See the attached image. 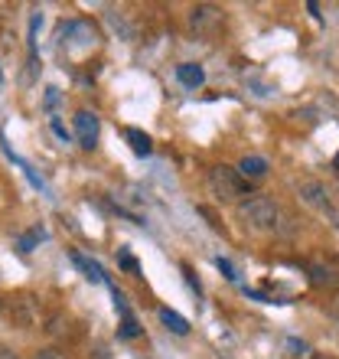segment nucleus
Listing matches in <instances>:
<instances>
[{"instance_id":"obj_1","label":"nucleus","mask_w":339,"mask_h":359,"mask_svg":"<svg viewBox=\"0 0 339 359\" xmlns=\"http://www.w3.org/2000/svg\"><path fill=\"white\" fill-rule=\"evenodd\" d=\"M235 212L248 229H258V232L274 229L277 219H281V209H277V203H274L271 196H245L235 206Z\"/></svg>"},{"instance_id":"obj_2","label":"nucleus","mask_w":339,"mask_h":359,"mask_svg":"<svg viewBox=\"0 0 339 359\" xmlns=\"http://www.w3.org/2000/svg\"><path fill=\"white\" fill-rule=\"evenodd\" d=\"M209 189H212V196H219L222 203H232V199L242 203L245 196H251V193H248L251 183L242 180V173H238L235 167H226V163H219V167L209 170Z\"/></svg>"},{"instance_id":"obj_3","label":"nucleus","mask_w":339,"mask_h":359,"mask_svg":"<svg viewBox=\"0 0 339 359\" xmlns=\"http://www.w3.org/2000/svg\"><path fill=\"white\" fill-rule=\"evenodd\" d=\"M222 20H226V13H222V7H216V4H196V7H189V13H186V23L196 36H216L219 27H222Z\"/></svg>"},{"instance_id":"obj_4","label":"nucleus","mask_w":339,"mask_h":359,"mask_svg":"<svg viewBox=\"0 0 339 359\" xmlns=\"http://www.w3.org/2000/svg\"><path fill=\"white\" fill-rule=\"evenodd\" d=\"M297 193H300V199L307 203V206L320 209V212H330V219L336 222V209H333L330 203V193H326V187L323 183H317V180H303V183H297Z\"/></svg>"},{"instance_id":"obj_5","label":"nucleus","mask_w":339,"mask_h":359,"mask_svg":"<svg viewBox=\"0 0 339 359\" xmlns=\"http://www.w3.org/2000/svg\"><path fill=\"white\" fill-rule=\"evenodd\" d=\"M98 128H102V121H98V114L95 111H78L76 114V137H78V144H82L85 151H95V147H98Z\"/></svg>"},{"instance_id":"obj_6","label":"nucleus","mask_w":339,"mask_h":359,"mask_svg":"<svg viewBox=\"0 0 339 359\" xmlns=\"http://www.w3.org/2000/svg\"><path fill=\"white\" fill-rule=\"evenodd\" d=\"M69 33H76V43H69V49H92L98 46V29L88 23V20H76V23H69Z\"/></svg>"},{"instance_id":"obj_7","label":"nucleus","mask_w":339,"mask_h":359,"mask_svg":"<svg viewBox=\"0 0 339 359\" xmlns=\"http://www.w3.org/2000/svg\"><path fill=\"white\" fill-rule=\"evenodd\" d=\"M235 170L242 173V180L254 183V180H264V177H268V161H264V157H242V163H238Z\"/></svg>"},{"instance_id":"obj_8","label":"nucleus","mask_w":339,"mask_h":359,"mask_svg":"<svg viewBox=\"0 0 339 359\" xmlns=\"http://www.w3.org/2000/svg\"><path fill=\"white\" fill-rule=\"evenodd\" d=\"M177 79H179V86L199 88L202 82H206V72H202L199 62H183V66H177Z\"/></svg>"},{"instance_id":"obj_9","label":"nucleus","mask_w":339,"mask_h":359,"mask_svg":"<svg viewBox=\"0 0 339 359\" xmlns=\"http://www.w3.org/2000/svg\"><path fill=\"white\" fill-rule=\"evenodd\" d=\"M160 320L170 333H177V337H186L189 333V320L186 317H179L177 311H170V307H160Z\"/></svg>"},{"instance_id":"obj_10","label":"nucleus","mask_w":339,"mask_h":359,"mask_svg":"<svg viewBox=\"0 0 339 359\" xmlns=\"http://www.w3.org/2000/svg\"><path fill=\"white\" fill-rule=\"evenodd\" d=\"M127 141H131V151L134 154H141V157H147V154L153 151V144L147 134H141L137 128H127Z\"/></svg>"},{"instance_id":"obj_11","label":"nucleus","mask_w":339,"mask_h":359,"mask_svg":"<svg viewBox=\"0 0 339 359\" xmlns=\"http://www.w3.org/2000/svg\"><path fill=\"white\" fill-rule=\"evenodd\" d=\"M76 265L82 268L85 274H88V278H92V281H104V274H102V268L95 265V262H88V258H82V255H76Z\"/></svg>"},{"instance_id":"obj_12","label":"nucleus","mask_w":339,"mask_h":359,"mask_svg":"<svg viewBox=\"0 0 339 359\" xmlns=\"http://www.w3.org/2000/svg\"><path fill=\"white\" fill-rule=\"evenodd\" d=\"M310 274H313L310 281L317 284V287H323V284H333V281H336V274H333L330 268H310Z\"/></svg>"},{"instance_id":"obj_13","label":"nucleus","mask_w":339,"mask_h":359,"mask_svg":"<svg viewBox=\"0 0 339 359\" xmlns=\"http://www.w3.org/2000/svg\"><path fill=\"white\" fill-rule=\"evenodd\" d=\"M29 359H69L62 350H56V346H43V350H36Z\"/></svg>"},{"instance_id":"obj_14","label":"nucleus","mask_w":339,"mask_h":359,"mask_svg":"<svg viewBox=\"0 0 339 359\" xmlns=\"http://www.w3.org/2000/svg\"><path fill=\"white\" fill-rule=\"evenodd\" d=\"M219 268H222V274H226V278H228V281H235V278H238V274H235V268H232V265H228V262H226V258H219Z\"/></svg>"},{"instance_id":"obj_15","label":"nucleus","mask_w":339,"mask_h":359,"mask_svg":"<svg viewBox=\"0 0 339 359\" xmlns=\"http://www.w3.org/2000/svg\"><path fill=\"white\" fill-rule=\"evenodd\" d=\"M330 317L339 323V294H336V297H333V301H330Z\"/></svg>"},{"instance_id":"obj_16","label":"nucleus","mask_w":339,"mask_h":359,"mask_svg":"<svg viewBox=\"0 0 339 359\" xmlns=\"http://www.w3.org/2000/svg\"><path fill=\"white\" fill-rule=\"evenodd\" d=\"M53 131H56L59 137H62V141H69V131H66V128H62V124H59V121H53Z\"/></svg>"},{"instance_id":"obj_17","label":"nucleus","mask_w":339,"mask_h":359,"mask_svg":"<svg viewBox=\"0 0 339 359\" xmlns=\"http://www.w3.org/2000/svg\"><path fill=\"white\" fill-rule=\"evenodd\" d=\"M121 265H124V268H131V271L137 268V265H134V258H131V255H121Z\"/></svg>"},{"instance_id":"obj_18","label":"nucleus","mask_w":339,"mask_h":359,"mask_svg":"<svg viewBox=\"0 0 339 359\" xmlns=\"http://www.w3.org/2000/svg\"><path fill=\"white\" fill-rule=\"evenodd\" d=\"M0 359H20L13 350H0Z\"/></svg>"},{"instance_id":"obj_19","label":"nucleus","mask_w":339,"mask_h":359,"mask_svg":"<svg viewBox=\"0 0 339 359\" xmlns=\"http://www.w3.org/2000/svg\"><path fill=\"white\" fill-rule=\"evenodd\" d=\"M0 79H4V76H0Z\"/></svg>"},{"instance_id":"obj_20","label":"nucleus","mask_w":339,"mask_h":359,"mask_svg":"<svg viewBox=\"0 0 339 359\" xmlns=\"http://www.w3.org/2000/svg\"><path fill=\"white\" fill-rule=\"evenodd\" d=\"M317 359H320V356H317Z\"/></svg>"}]
</instances>
